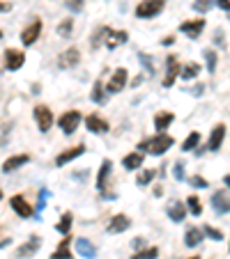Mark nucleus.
Listing matches in <instances>:
<instances>
[{
  "instance_id": "nucleus-1",
  "label": "nucleus",
  "mask_w": 230,
  "mask_h": 259,
  "mask_svg": "<svg viewBox=\"0 0 230 259\" xmlns=\"http://www.w3.org/2000/svg\"><path fill=\"white\" fill-rule=\"evenodd\" d=\"M173 145H175V138L168 133H157L152 135V138L143 140L136 149L143 151V154H150V156H164L168 149H173Z\"/></svg>"
},
{
  "instance_id": "nucleus-2",
  "label": "nucleus",
  "mask_w": 230,
  "mask_h": 259,
  "mask_svg": "<svg viewBox=\"0 0 230 259\" xmlns=\"http://www.w3.org/2000/svg\"><path fill=\"white\" fill-rule=\"evenodd\" d=\"M110 172H113V161L104 159L99 165V172H97V190L101 193V197L113 199L115 193L110 190Z\"/></svg>"
},
{
  "instance_id": "nucleus-3",
  "label": "nucleus",
  "mask_w": 230,
  "mask_h": 259,
  "mask_svg": "<svg viewBox=\"0 0 230 259\" xmlns=\"http://www.w3.org/2000/svg\"><path fill=\"white\" fill-rule=\"evenodd\" d=\"M166 7V0H143L136 5V16L138 19H152V16L161 14Z\"/></svg>"
},
{
  "instance_id": "nucleus-4",
  "label": "nucleus",
  "mask_w": 230,
  "mask_h": 259,
  "mask_svg": "<svg viewBox=\"0 0 230 259\" xmlns=\"http://www.w3.org/2000/svg\"><path fill=\"white\" fill-rule=\"evenodd\" d=\"M83 122V115L79 113V110H67V113L60 115V120H58V126H60V131L65 135H71L76 129H79V124Z\"/></svg>"
},
{
  "instance_id": "nucleus-5",
  "label": "nucleus",
  "mask_w": 230,
  "mask_h": 259,
  "mask_svg": "<svg viewBox=\"0 0 230 259\" xmlns=\"http://www.w3.org/2000/svg\"><path fill=\"white\" fill-rule=\"evenodd\" d=\"M127 80H129V71H127L125 67H118V69L113 71V76H110L108 85H106L108 94H120V92L127 87Z\"/></svg>"
},
{
  "instance_id": "nucleus-6",
  "label": "nucleus",
  "mask_w": 230,
  "mask_h": 259,
  "mask_svg": "<svg viewBox=\"0 0 230 259\" xmlns=\"http://www.w3.org/2000/svg\"><path fill=\"white\" fill-rule=\"evenodd\" d=\"M177 76H182V67L177 62V55H166V76L161 80V85L164 87H173Z\"/></svg>"
},
{
  "instance_id": "nucleus-7",
  "label": "nucleus",
  "mask_w": 230,
  "mask_h": 259,
  "mask_svg": "<svg viewBox=\"0 0 230 259\" xmlns=\"http://www.w3.org/2000/svg\"><path fill=\"white\" fill-rule=\"evenodd\" d=\"M32 115H35V122H37V129L42 131V133H46V131H51V126H53V113H51L49 106L40 103L35 106V110H32Z\"/></svg>"
},
{
  "instance_id": "nucleus-8",
  "label": "nucleus",
  "mask_w": 230,
  "mask_h": 259,
  "mask_svg": "<svg viewBox=\"0 0 230 259\" xmlns=\"http://www.w3.org/2000/svg\"><path fill=\"white\" fill-rule=\"evenodd\" d=\"M10 206H12V211H14L19 218H32V216H35L32 204L23 197V195H12V197H10Z\"/></svg>"
},
{
  "instance_id": "nucleus-9",
  "label": "nucleus",
  "mask_w": 230,
  "mask_h": 259,
  "mask_svg": "<svg viewBox=\"0 0 230 259\" xmlns=\"http://www.w3.org/2000/svg\"><path fill=\"white\" fill-rule=\"evenodd\" d=\"M210 202H212V209H214V214H219V216L230 214V193L225 188L214 190Z\"/></svg>"
},
{
  "instance_id": "nucleus-10",
  "label": "nucleus",
  "mask_w": 230,
  "mask_h": 259,
  "mask_svg": "<svg viewBox=\"0 0 230 259\" xmlns=\"http://www.w3.org/2000/svg\"><path fill=\"white\" fill-rule=\"evenodd\" d=\"M42 19H32L30 23L23 28V32H21V41H23V46H32L37 39H40V35H42Z\"/></svg>"
},
{
  "instance_id": "nucleus-11",
  "label": "nucleus",
  "mask_w": 230,
  "mask_h": 259,
  "mask_svg": "<svg viewBox=\"0 0 230 259\" xmlns=\"http://www.w3.org/2000/svg\"><path fill=\"white\" fill-rule=\"evenodd\" d=\"M203 30H205V19H203V16H200V19L184 21V23L180 25V32L186 35L189 39H198V37L203 35Z\"/></svg>"
},
{
  "instance_id": "nucleus-12",
  "label": "nucleus",
  "mask_w": 230,
  "mask_h": 259,
  "mask_svg": "<svg viewBox=\"0 0 230 259\" xmlns=\"http://www.w3.org/2000/svg\"><path fill=\"white\" fill-rule=\"evenodd\" d=\"M131 227V218L127 214H115L113 218H110V223L106 225V232L108 234H122V232H127V229Z\"/></svg>"
},
{
  "instance_id": "nucleus-13",
  "label": "nucleus",
  "mask_w": 230,
  "mask_h": 259,
  "mask_svg": "<svg viewBox=\"0 0 230 259\" xmlns=\"http://www.w3.org/2000/svg\"><path fill=\"white\" fill-rule=\"evenodd\" d=\"M85 154V145L81 142V145H76V147H69V149H65V151H60V154L55 156V165L58 168H65L67 163H71V161H76L79 156H83Z\"/></svg>"
},
{
  "instance_id": "nucleus-14",
  "label": "nucleus",
  "mask_w": 230,
  "mask_h": 259,
  "mask_svg": "<svg viewBox=\"0 0 230 259\" xmlns=\"http://www.w3.org/2000/svg\"><path fill=\"white\" fill-rule=\"evenodd\" d=\"M25 62V53L19 48H7L5 50V69L7 71H19Z\"/></svg>"
},
{
  "instance_id": "nucleus-15",
  "label": "nucleus",
  "mask_w": 230,
  "mask_h": 259,
  "mask_svg": "<svg viewBox=\"0 0 230 259\" xmlns=\"http://www.w3.org/2000/svg\"><path fill=\"white\" fill-rule=\"evenodd\" d=\"M85 129L90 131V133H95V135H104V133H108V122L101 117V115H88L85 117Z\"/></svg>"
},
{
  "instance_id": "nucleus-16",
  "label": "nucleus",
  "mask_w": 230,
  "mask_h": 259,
  "mask_svg": "<svg viewBox=\"0 0 230 259\" xmlns=\"http://www.w3.org/2000/svg\"><path fill=\"white\" fill-rule=\"evenodd\" d=\"M223 138H225V124H216L210 133V140H207V151H219L221 145H223Z\"/></svg>"
},
{
  "instance_id": "nucleus-17",
  "label": "nucleus",
  "mask_w": 230,
  "mask_h": 259,
  "mask_svg": "<svg viewBox=\"0 0 230 259\" xmlns=\"http://www.w3.org/2000/svg\"><path fill=\"white\" fill-rule=\"evenodd\" d=\"M79 62H81V50L71 46V48H67L65 53L60 55V60H58V67H60V69H74Z\"/></svg>"
},
{
  "instance_id": "nucleus-18",
  "label": "nucleus",
  "mask_w": 230,
  "mask_h": 259,
  "mask_svg": "<svg viewBox=\"0 0 230 259\" xmlns=\"http://www.w3.org/2000/svg\"><path fill=\"white\" fill-rule=\"evenodd\" d=\"M143 161H145V154L143 151H131V154H127L125 159H122V168L127 170V172H136V170L143 168Z\"/></svg>"
},
{
  "instance_id": "nucleus-19",
  "label": "nucleus",
  "mask_w": 230,
  "mask_h": 259,
  "mask_svg": "<svg viewBox=\"0 0 230 259\" xmlns=\"http://www.w3.org/2000/svg\"><path fill=\"white\" fill-rule=\"evenodd\" d=\"M40 248H42V239L37 234H32L28 243H23L19 250H16V257H19V259H28V257H32V254H35Z\"/></svg>"
},
{
  "instance_id": "nucleus-20",
  "label": "nucleus",
  "mask_w": 230,
  "mask_h": 259,
  "mask_svg": "<svg viewBox=\"0 0 230 259\" xmlns=\"http://www.w3.org/2000/svg\"><path fill=\"white\" fill-rule=\"evenodd\" d=\"M76 252L81 254L83 259H95L97 257V245L92 243L90 239H76Z\"/></svg>"
},
{
  "instance_id": "nucleus-21",
  "label": "nucleus",
  "mask_w": 230,
  "mask_h": 259,
  "mask_svg": "<svg viewBox=\"0 0 230 259\" xmlns=\"http://www.w3.org/2000/svg\"><path fill=\"white\" fill-rule=\"evenodd\" d=\"M186 204H182V202H177V199H173L168 204V209H166V214H168V218L173 220V223H182V220L186 218Z\"/></svg>"
},
{
  "instance_id": "nucleus-22",
  "label": "nucleus",
  "mask_w": 230,
  "mask_h": 259,
  "mask_svg": "<svg viewBox=\"0 0 230 259\" xmlns=\"http://www.w3.org/2000/svg\"><path fill=\"white\" fill-rule=\"evenodd\" d=\"M129 39V32L127 30H108V35H106V48H118V46H122L125 41Z\"/></svg>"
},
{
  "instance_id": "nucleus-23",
  "label": "nucleus",
  "mask_w": 230,
  "mask_h": 259,
  "mask_svg": "<svg viewBox=\"0 0 230 259\" xmlns=\"http://www.w3.org/2000/svg\"><path fill=\"white\" fill-rule=\"evenodd\" d=\"M25 163H30V154H16V156H10V159L3 163V172H14V170L23 168Z\"/></svg>"
},
{
  "instance_id": "nucleus-24",
  "label": "nucleus",
  "mask_w": 230,
  "mask_h": 259,
  "mask_svg": "<svg viewBox=\"0 0 230 259\" xmlns=\"http://www.w3.org/2000/svg\"><path fill=\"white\" fill-rule=\"evenodd\" d=\"M175 122V113H168V110H161V113L155 115V129L157 133H164L170 124Z\"/></svg>"
},
{
  "instance_id": "nucleus-25",
  "label": "nucleus",
  "mask_w": 230,
  "mask_h": 259,
  "mask_svg": "<svg viewBox=\"0 0 230 259\" xmlns=\"http://www.w3.org/2000/svg\"><path fill=\"white\" fill-rule=\"evenodd\" d=\"M203 236H205V232L198 227H189L184 232V245L186 248H196V245L203 243Z\"/></svg>"
},
{
  "instance_id": "nucleus-26",
  "label": "nucleus",
  "mask_w": 230,
  "mask_h": 259,
  "mask_svg": "<svg viewBox=\"0 0 230 259\" xmlns=\"http://www.w3.org/2000/svg\"><path fill=\"white\" fill-rule=\"evenodd\" d=\"M106 85L101 83V80H95V85H92V94H90V99H92V103H97V106H101V103H106Z\"/></svg>"
},
{
  "instance_id": "nucleus-27",
  "label": "nucleus",
  "mask_w": 230,
  "mask_h": 259,
  "mask_svg": "<svg viewBox=\"0 0 230 259\" xmlns=\"http://www.w3.org/2000/svg\"><path fill=\"white\" fill-rule=\"evenodd\" d=\"M198 74H200V65H198V62H186V65L182 67V76H180V78L196 80V78H198Z\"/></svg>"
},
{
  "instance_id": "nucleus-28",
  "label": "nucleus",
  "mask_w": 230,
  "mask_h": 259,
  "mask_svg": "<svg viewBox=\"0 0 230 259\" xmlns=\"http://www.w3.org/2000/svg\"><path fill=\"white\" fill-rule=\"evenodd\" d=\"M200 147V133L198 131H191L189 135H186V140L182 142V151H194Z\"/></svg>"
},
{
  "instance_id": "nucleus-29",
  "label": "nucleus",
  "mask_w": 230,
  "mask_h": 259,
  "mask_svg": "<svg viewBox=\"0 0 230 259\" xmlns=\"http://www.w3.org/2000/svg\"><path fill=\"white\" fill-rule=\"evenodd\" d=\"M157 177V170L155 168H150V170H140L138 172V177H136V186L138 188H143V186H150V181Z\"/></svg>"
},
{
  "instance_id": "nucleus-30",
  "label": "nucleus",
  "mask_w": 230,
  "mask_h": 259,
  "mask_svg": "<svg viewBox=\"0 0 230 259\" xmlns=\"http://www.w3.org/2000/svg\"><path fill=\"white\" fill-rule=\"evenodd\" d=\"M71 220H74V214H71V211H65V214L60 216V223L55 225V229H58V232H60V234H69V229H71Z\"/></svg>"
},
{
  "instance_id": "nucleus-31",
  "label": "nucleus",
  "mask_w": 230,
  "mask_h": 259,
  "mask_svg": "<svg viewBox=\"0 0 230 259\" xmlns=\"http://www.w3.org/2000/svg\"><path fill=\"white\" fill-rule=\"evenodd\" d=\"M108 25H99L95 32H92V41H90V46L92 48H97L99 44H106V35H108Z\"/></svg>"
},
{
  "instance_id": "nucleus-32",
  "label": "nucleus",
  "mask_w": 230,
  "mask_h": 259,
  "mask_svg": "<svg viewBox=\"0 0 230 259\" xmlns=\"http://www.w3.org/2000/svg\"><path fill=\"white\" fill-rule=\"evenodd\" d=\"M186 209H189L191 216H200V214H203V204H200V197H198V195L191 193L189 197H186Z\"/></svg>"
},
{
  "instance_id": "nucleus-33",
  "label": "nucleus",
  "mask_w": 230,
  "mask_h": 259,
  "mask_svg": "<svg viewBox=\"0 0 230 259\" xmlns=\"http://www.w3.org/2000/svg\"><path fill=\"white\" fill-rule=\"evenodd\" d=\"M71 30H74V19H65V21H60L58 23V28H55V32L60 37H69L71 35Z\"/></svg>"
},
{
  "instance_id": "nucleus-34",
  "label": "nucleus",
  "mask_w": 230,
  "mask_h": 259,
  "mask_svg": "<svg viewBox=\"0 0 230 259\" xmlns=\"http://www.w3.org/2000/svg\"><path fill=\"white\" fill-rule=\"evenodd\" d=\"M138 60L143 62V67L147 69V74H152V76L157 74V67H155V62H152V55L150 53H143V50H138Z\"/></svg>"
},
{
  "instance_id": "nucleus-35",
  "label": "nucleus",
  "mask_w": 230,
  "mask_h": 259,
  "mask_svg": "<svg viewBox=\"0 0 230 259\" xmlns=\"http://www.w3.org/2000/svg\"><path fill=\"white\" fill-rule=\"evenodd\" d=\"M159 257V248H145L131 254V259H157Z\"/></svg>"
},
{
  "instance_id": "nucleus-36",
  "label": "nucleus",
  "mask_w": 230,
  "mask_h": 259,
  "mask_svg": "<svg viewBox=\"0 0 230 259\" xmlns=\"http://www.w3.org/2000/svg\"><path fill=\"white\" fill-rule=\"evenodd\" d=\"M205 67H207V71L210 74H214L216 71V50H212V48H205Z\"/></svg>"
},
{
  "instance_id": "nucleus-37",
  "label": "nucleus",
  "mask_w": 230,
  "mask_h": 259,
  "mask_svg": "<svg viewBox=\"0 0 230 259\" xmlns=\"http://www.w3.org/2000/svg\"><path fill=\"white\" fill-rule=\"evenodd\" d=\"M191 5H194V10L198 12V14H207V12L214 7V0H194Z\"/></svg>"
},
{
  "instance_id": "nucleus-38",
  "label": "nucleus",
  "mask_w": 230,
  "mask_h": 259,
  "mask_svg": "<svg viewBox=\"0 0 230 259\" xmlns=\"http://www.w3.org/2000/svg\"><path fill=\"white\" fill-rule=\"evenodd\" d=\"M203 232H205V236H210L212 241H223V232L216 227H212V225H205L203 227Z\"/></svg>"
},
{
  "instance_id": "nucleus-39",
  "label": "nucleus",
  "mask_w": 230,
  "mask_h": 259,
  "mask_svg": "<svg viewBox=\"0 0 230 259\" xmlns=\"http://www.w3.org/2000/svg\"><path fill=\"white\" fill-rule=\"evenodd\" d=\"M189 184L194 186V188H207V179L205 177H200V175H194V177H189Z\"/></svg>"
},
{
  "instance_id": "nucleus-40",
  "label": "nucleus",
  "mask_w": 230,
  "mask_h": 259,
  "mask_svg": "<svg viewBox=\"0 0 230 259\" xmlns=\"http://www.w3.org/2000/svg\"><path fill=\"white\" fill-rule=\"evenodd\" d=\"M173 177H175L177 181L184 179V163H182V161H175V165H173Z\"/></svg>"
},
{
  "instance_id": "nucleus-41",
  "label": "nucleus",
  "mask_w": 230,
  "mask_h": 259,
  "mask_svg": "<svg viewBox=\"0 0 230 259\" xmlns=\"http://www.w3.org/2000/svg\"><path fill=\"white\" fill-rule=\"evenodd\" d=\"M83 5H85V0H67V7H69V12H74V14L83 12Z\"/></svg>"
},
{
  "instance_id": "nucleus-42",
  "label": "nucleus",
  "mask_w": 230,
  "mask_h": 259,
  "mask_svg": "<svg viewBox=\"0 0 230 259\" xmlns=\"http://www.w3.org/2000/svg\"><path fill=\"white\" fill-rule=\"evenodd\" d=\"M51 259H71L69 248H60V245H58V250H55V252L51 254Z\"/></svg>"
},
{
  "instance_id": "nucleus-43",
  "label": "nucleus",
  "mask_w": 230,
  "mask_h": 259,
  "mask_svg": "<svg viewBox=\"0 0 230 259\" xmlns=\"http://www.w3.org/2000/svg\"><path fill=\"white\" fill-rule=\"evenodd\" d=\"M131 248L136 250V252H138V250H145L147 245H145V239H143V236H136V239H131Z\"/></svg>"
},
{
  "instance_id": "nucleus-44",
  "label": "nucleus",
  "mask_w": 230,
  "mask_h": 259,
  "mask_svg": "<svg viewBox=\"0 0 230 259\" xmlns=\"http://www.w3.org/2000/svg\"><path fill=\"white\" fill-rule=\"evenodd\" d=\"M46 197H49V193H46V188L40 190V202H37V211H42L46 206Z\"/></svg>"
},
{
  "instance_id": "nucleus-45",
  "label": "nucleus",
  "mask_w": 230,
  "mask_h": 259,
  "mask_svg": "<svg viewBox=\"0 0 230 259\" xmlns=\"http://www.w3.org/2000/svg\"><path fill=\"white\" fill-rule=\"evenodd\" d=\"M214 5L221 7L223 12H228V14H230V0H214Z\"/></svg>"
},
{
  "instance_id": "nucleus-46",
  "label": "nucleus",
  "mask_w": 230,
  "mask_h": 259,
  "mask_svg": "<svg viewBox=\"0 0 230 259\" xmlns=\"http://www.w3.org/2000/svg\"><path fill=\"white\" fill-rule=\"evenodd\" d=\"M214 37H216V39H214V41H216V46H223V44H225V41H223V30H216V32H214Z\"/></svg>"
},
{
  "instance_id": "nucleus-47",
  "label": "nucleus",
  "mask_w": 230,
  "mask_h": 259,
  "mask_svg": "<svg viewBox=\"0 0 230 259\" xmlns=\"http://www.w3.org/2000/svg\"><path fill=\"white\" fill-rule=\"evenodd\" d=\"M203 90H205V85L198 83V85H196V90H191V94H194V96H203Z\"/></svg>"
},
{
  "instance_id": "nucleus-48",
  "label": "nucleus",
  "mask_w": 230,
  "mask_h": 259,
  "mask_svg": "<svg viewBox=\"0 0 230 259\" xmlns=\"http://www.w3.org/2000/svg\"><path fill=\"white\" fill-rule=\"evenodd\" d=\"M161 44H164V46H173V44H175V37H173V35L164 37V39H161Z\"/></svg>"
},
{
  "instance_id": "nucleus-49",
  "label": "nucleus",
  "mask_w": 230,
  "mask_h": 259,
  "mask_svg": "<svg viewBox=\"0 0 230 259\" xmlns=\"http://www.w3.org/2000/svg\"><path fill=\"white\" fill-rule=\"evenodd\" d=\"M0 10H3V14H7V12L12 10V3H7V0H3V5H0Z\"/></svg>"
},
{
  "instance_id": "nucleus-50",
  "label": "nucleus",
  "mask_w": 230,
  "mask_h": 259,
  "mask_svg": "<svg viewBox=\"0 0 230 259\" xmlns=\"http://www.w3.org/2000/svg\"><path fill=\"white\" fill-rule=\"evenodd\" d=\"M140 83H143V76H136V78L131 80V87H138Z\"/></svg>"
},
{
  "instance_id": "nucleus-51",
  "label": "nucleus",
  "mask_w": 230,
  "mask_h": 259,
  "mask_svg": "<svg viewBox=\"0 0 230 259\" xmlns=\"http://www.w3.org/2000/svg\"><path fill=\"white\" fill-rule=\"evenodd\" d=\"M164 195V188H155V197H161Z\"/></svg>"
},
{
  "instance_id": "nucleus-52",
  "label": "nucleus",
  "mask_w": 230,
  "mask_h": 259,
  "mask_svg": "<svg viewBox=\"0 0 230 259\" xmlns=\"http://www.w3.org/2000/svg\"><path fill=\"white\" fill-rule=\"evenodd\" d=\"M223 184H225V186H228V188H230V175H225V177H223Z\"/></svg>"
},
{
  "instance_id": "nucleus-53",
  "label": "nucleus",
  "mask_w": 230,
  "mask_h": 259,
  "mask_svg": "<svg viewBox=\"0 0 230 259\" xmlns=\"http://www.w3.org/2000/svg\"><path fill=\"white\" fill-rule=\"evenodd\" d=\"M189 259H200V257H198V254H194V257H189Z\"/></svg>"
},
{
  "instance_id": "nucleus-54",
  "label": "nucleus",
  "mask_w": 230,
  "mask_h": 259,
  "mask_svg": "<svg viewBox=\"0 0 230 259\" xmlns=\"http://www.w3.org/2000/svg\"><path fill=\"white\" fill-rule=\"evenodd\" d=\"M228 248H230V245H228Z\"/></svg>"
}]
</instances>
